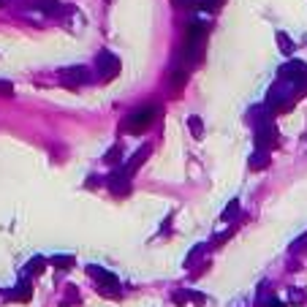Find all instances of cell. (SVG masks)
Returning a JSON list of instances; mask_svg holds the SVG:
<instances>
[{"instance_id":"10","label":"cell","mask_w":307,"mask_h":307,"mask_svg":"<svg viewBox=\"0 0 307 307\" xmlns=\"http://www.w3.org/2000/svg\"><path fill=\"white\" fill-rule=\"evenodd\" d=\"M30 293H33V291H30V280H22V283L17 285V291L11 293V296H14V299H22V302H28Z\"/></svg>"},{"instance_id":"13","label":"cell","mask_w":307,"mask_h":307,"mask_svg":"<svg viewBox=\"0 0 307 307\" xmlns=\"http://www.w3.org/2000/svg\"><path fill=\"white\" fill-rule=\"evenodd\" d=\"M52 261H55L60 269H71V264H73V256H55L52 258Z\"/></svg>"},{"instance_id":"9","label":"cell","mask_w":307,"mask_h":307,"mask_svg":"<svg viewBox=\"0 0 307 307\" xmlns=\"http://www.w3.org/2000/svg\"><path fill=\"white\" fill-rule=\"evenodd\" d=\"M266 166H269V155H266V150L256 152V155H253V161H250V169L258 171V169H266Z\"/></svg>"},{"instance_id":"12","label":"cell","mask_w":307,"mask_h":307,"mask_svg":"<svg viewBox=\"0 0 307 307\" xmlns=\"http://www.w3.org/2000/svg\"><path fill=\"white\" fill-rule=\"evenodd\" d=\"M188 128H190L193 136H201V133H204V125H201V120H198V117H190L188 120Z\"/></svg>"},{"instance_id":"17","label":"cell","mask_w":307,"mask_h":307,"mask_svg":"<svg viewBox=\"0 0 307 307\" xmlns=\"http://www.w3.org/2000/svg\"><path fill=\"white\" fill-rule=\"evenodd\" d=\"M0 92H3V95H11V92H14V87H11L9 82H0Z\"/></svg>"},{"instance_id":"5","label":"cell","mask_w":307,"mask_h":307,"mask_svg":"<svg viewBox=\"0 0 307 307\" xmlns=\"http://www.w3.org/2000/svg\"><path fill=\"white\" fill-rule=\"evenodd\" d=\"M87 272L98 280V283H101V293H115V296H117V280H115V275L104 272L101 266H87Z\"/></svg>"},{"instance_id":"15","label":"cell","mask_w":307,"mask_h":307,"mask_svg":"<svg viewBox=\"0 0 307 307\" xmlns=\"http://www.w3.org/2000/svg\"><path fill=\"white\" fill-rule=\"evenodd\" d=\"M237 210H239V201H231V204H229V210H226V212H223V220H229V218H231V215H234V212H237Z\"/></svg>"},{"instance_id":"14","label":"cell","mask_w":307,"mask_h":307,"mask_svg":"<svg viewBox=\"0 0 307 307\" xmlns=\"http://www.w3.org/2000/svg\"><path fill=\"white\" fill-rule=\"evenodd\" d=\"M120 155H123V150H120V144H117V147H112V150L106 152V163H120Z\"/></svg>"},{"instance_id":"18","label":"cell","mask_w":307,"mask_h":307,"mask_svg":"<svg viewBox=\"0 0 307 307\" xmlns=\"http://www.w3.org/2000/svg\"><path fill=\"white\" fill-rule=\"evenodd\" d=\"M0 6H3V0H0Z\"/></svg>"},{"instance_id":"7","label":"cell","mask_w":307,"mask_h":307,"mask_svg":"<svg viewBox=\"0 0 307 307\" xmlns=\"http://www.w3.org/2000/svg\"><path fill=\"white\" fill-rule=\"evenodd\" d=\"M36 6L44 11L46 17H63V14H65V6L57 3V0H38Z\"/></svg>"},{"instance_id":"3","label":"cell","mask_w":307,"mask_h":307,"mask_svg":"<svg viewBox=\"0 0 307 307\" xmlns=\"http://www.w3.org/2000/svg\"><path fill=\"white\" fill-rule=\"evenodd\" d=\"M109 190L115 193V196H128L131 193V174L125 169H120V171H115V174L109 177Z\"/></svg>"},{"instance_id":"11","label":"cell","mask_w":307,"mask_h":307,"mask_svg":"<svg viewBox=\"0 0 307 307\" xmlns=\"http://www.w3.org/2000/svg\"><path fill=\"white\" fill-rule=\"evenodd\" d=\"M277 46L285 52V55H291V52H293V44H291V38L285 36V33H277Z\"/></svg>"},{"instance_id":"8","label":"cell","mask_w":307,"mask_h":307,"mask_svg":"<svg viewBox=\"0 0 307 307\" xmlns=\"http://www.w3.org/2000/svg\"><path fill=\"white\" fill-rule=\"evenodd\" d=\"M150 152H152V147H150V144H144L142 150H139L136 155H133V161H131L128 166H125V171H128V174H133V171H136L139 166H142V163L147 161V155H150Z\"/></svg>"},{"instance_id":"2","label":"cell","mask_w":307,"mask_h":307,"mask_svg":"<svg viewBox=\"0 0 307 307\" xmlns=\"http://www.w3.org/2000/svg\"><path fill=\"white\" fill-rule=\"evenodd\" d=\"M95 68H98V76H101V79H115L120 73V60L112 55V52H101V55H98Z\"/></svg>"},{"instance_id":"4","label":"cell","mask_w":307,"mask_h":307,"mask_svg":"<svg viewBox=\"0 0 307 307\" xmlns=\"http://www.w3.org/2000/svg\"><path fill=\"white\" fill-rule=\"evenodd\" d=\"M60 76H63V84H68V87H79V84L90 82V71L84 68V65H73V68H65Z\"/></svg>"},{"instance_id":"1","label":"cell","mask_w":307,"mask_h":307,"mask_svg":"<svg viewBox=\"0 0 307 307\" xmlns=\"http://www.w3.org/2000/svg\"><path fill=\"white\" fill-rule=\"evenodd\" d=\"M155 106H142V109H136V112H131V117L125 120V128L133 131V133H142L147 131L152 125V120H155Z\"/></svg>"},{"instance_id":"16","label":"cell","mask_w":307,"mask_h":307,"mask_svg":"<svg viewBox=\"0 0 307 307\" xmlns=\"http://www.w3.org/2000/svg\"><path fill=\"white\" fill-rule=\"evenodd\" d=\"M41 264H44V258H33V261L28 264V269L30 272H41Z\"/></svg>"},{"instance_id":"6","label":"cell","mask_w":307,"mask_h":307,"mask_svg":"<svg viewBox=\"0 0 307 307\" xmlns=\"http://www.w3.org/2000/svg\"><path fill=\"white\" fill-rule=\"evenodd\" d=\"M258 144L264 147V150H269V147L277 144V131L272 123H264L261 128H258Z\"/></svg>"}]
</instances>
